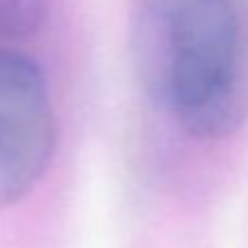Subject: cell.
<instances>
[{
  "mask_svg": "<svg viewBox=\"0 0 248 248\" xmlns=\"http://www.w3.org/2000/svg\"><path fill=\"white\" fill-rule=\"evenodd\" d=\"M51 0H0V42L29 40L44 27Z\"/></svg>",
  "mask_w": 248,
  "mask_h": 248,
  "instance_id": "3957f363",
  "label": "cell"
},
{
  "mask_svg": "<svg viewBox=\"0 0 248 248\" xmlns=\"http://www.w3.org/2000/svg\"><path fill=\"white\" fill-rule=\"evenodd\" d=\"M130 57L143 93L193 139L248 119V0H136Z\"/></svg>",
  "mask_w": 248,
  "mask_h": 248,
  "instance_id": "6da1fadb",
  "label": "cell"
},
{
  "mask_svg": "<svg viewBox=\"0 0 248 248\" xmlns=\"http://www.w3.org/2000/svg\"><path fill=\"white\" fill-rule=\"evenodd\" d=\"M55 150V112L42 70L0 46V209L33 189Z\"/></svg>",
  "mask_w": 248,
  "mask_h": 248,
  "instance_id": "7a4b0ae2",
  "label": "cell"
}]
</instances>
